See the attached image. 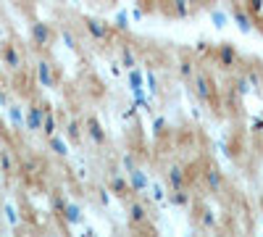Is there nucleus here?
<instances>
[{
    "instance_id": "20e7f679",
    "label": "nucleus",
    "mask_w": 263,
    "mask_h": 237,
    "mask_svg": "<svg viewBox=\"0 0 263 237\" xmlns=\"http://www.w3.org/2000/svg\"><path fill=\"white\" fill-rule=\"evenodd\" d=\"M192 90H195V95L200 98L203 103H208V105H213V103H216L218 87H216V82H213L208 74L195 71V77H192Z\"/></svg>"
},
{
    "instance_id": "cd10ccee",
    "label": "nucleus",
    "mask_w": 263,
    "mask_h": 237,
    "mask_svg": "<svg viewBox=\"0 0 263 237\" xmlns=\"http://www.w3.org/2000/svg\"><path fill=\"white\" fill-rule=\"evenodd\" d=\"M58 37L63 40V45L69 48V50H77V48H79V40H77V34H74L69 27H63V29L58 32Z\"/></svg>"
},
{
    "instance_id": "9b49d317",
    "label": "nucleus",
    "mask_w": 263,
    "mask_h": 237,
    "mask_svg": "<svg viewBox=\"0 0 263 237\" xmlns=\"http://www.w3.org/2000/svg\"><path fill=\"white\" fill-rule=\"evenodd\" d=\"M126 179H129V187H132V192H147V187H150V174L147 171H142L140 166L137 169H132L129 174H126Z\"/></svg>"
},
{
    "instance_id": "aec40b11",
    "label": "nucleus",
    "mask_w": 263,
    "mask_h": 237,
    "mask_svg": "<svg viewBox=\"0 0 263 237\" xmlns=\"http://www.w3.org/2000/svg\"><path fill=\"white\" fill-rule=\"evenodd\" d=\"M168 200H171L174 206H182V208H190V206H192V195H190L184 187H182V190H171V192H168Z\"/></svg>"
},
{
    "instance_id": "2eb2a0df",
    "label": "nucleus",
    "mask_w": 263,
    "mask_h": 237,
    "mask_svg": "<svg viewBox=\"0 0 263 237\" xmlns=\"http://www.w3.org/2000/svg\"><path fill=\"white\" fill-rule=\"evenodd\" d=\"M119 66H124L126 71L140 66V58H137L135 50H132V45H121V48H119Z\"/></svg>"
},
{
    "instance_id": "6ab92c4d",
    "label": "nucleus",
    "mask_w": 263,
    "mask_h": 237,
    "mask_svg": "<svg viewBox=\"0 0 263 237\" xmlns=\"http://www.w3.org/2000/svg\"><path fill=\"white\" fill-rule=\"evenodd\" d=\"M145 219H147V208H145V203H140V200L129 203V222H132V224H142Z\"/></svg>"
},
{
    "instance_id": "2f4dec72",
    "label": "nucleus",
    "mask_w": 263,
    "mask_h": 237,
    "mask_svg": "<svg viewBox=\"0 0 263 237\" xmlns=\"http://www.w3.org/2000/svg\"><path fill=\"white\" fill-rule=\"evenodd\" d=\"M3 213H6V222H8L11 227H18V224H21V216H18V211H16L13 203H3Z\"/></svg>"
},
{
    "instance_id": "f3484780",
    "label": "nucleus",
    "mask_w": 263,
    "mask_h": 237,
    "mask_svg": "<svg viewBox=\"0 0 263 237\" xmlns=\"http://www.w3.org/2000/svg\"><path fill=\"white\" fill-rule=\"evenodd\" d=\"M61 216H63V222L69 224V227H77V224L84 219V216H82V206H79V203H66V208H63Z\"/></svg>"
},
{
    "instance_id": "4468645a",
    "label": "nucleus",
    "mask_w": 263,
    "mask_h": 237,
    "mask_svg": "<svg viewBox=\"0 0 263 237\" xmlns=\"http://www.w3.org/2000/svg\"><path fill=\"white\" fill-rule=\"evenodd\" d=\"M63 132H66V140L69 142H82V137H84V121H79V119H69L66 121V126H63Z\"/></svg>"
},
{
    "instance_id": "5701e85b",
    "label": "nucleus",
    "mask_w": 263,
    "mask_h": 237,
    "mask_svg": "<svg viewBox=\"0 0 263 237\" xmlns=\"http://www.w3.org/2000/svg\"><path fill=\"white\" fill-rule=\"evenodd\" d=\"M171 13L177 19H187L192 13V3L190 0H171Z\"/></svg>"
},
{
    "instance_id": "ddd939ff",
    "label": "nucleus",
    "mask_w": 263,
    "mask_h": 237,
    "mask_svg": "<svg viewBox=\"0 0 263 237\" xmlns=\"http://www.w3.org/2000/svg\"><path fill=\"white\" fill-rule=\"evenodd\" d=\"M184 182H187L184 169H182L179 163L168 166V171H166V185H168L171 190H182V187H184Z\"/></svg>"
},
{
    "instance_id": "e433bc0d",
    "label": "nucleus",
    "mask_w": 263,
    "mask_h": 237,
    "mask_svg": "<svg viewBox=\"0 0 263 237\" xmlns=\"http://www.w3.org/2000/svg\"><path fill=\"white\" fill-rule=\"evenodd\" d=\"M250 90H253V87H250V82H248V79H245V74H242V77L237 79V93H239V95H248Z\"/></svg>"
},
{
    "instance_id": "bb28decb",
    "label": "nucleus",
    "mask_w": 263,
    "mask_h": 237,
    "mask_svg": "<svg viewBox=\"0 0 263 237\" xmlns=\"http://www.w3.org/2000/svg\"><path fill=\"white\" fill-rule=\"evenodd\" d=\"M145 90H147L150 95H158V93H161V79H158L156 71H147V74H145Z\"/></svg>"
},
{
    "instance_id": "c9c22d12",
    "label": "nucleus",
    "mask_w": 263,
    "mask_h": 237,
    "mask_svg": "<svg viewBox=\"0 0 263 237\" xmlns=\"http://www.w3.org/2000/svg\"><path fill=\"white\" fill-rule=\"evenodd\" d=\"M98 195H100V203H103V206H111V198H114L111 187H100V190H98Z\"/></svg>"
},
{
    "instance_id": "a19ab883",
    "label": "nucleus",
    "mask_w": 263,
    "mask_h": 237,
    "mask_svg": "<svg viewBox=\"0 0 263 237\" xmlns=\"http://www.w3.org/2000/svg\"><path fill=\"white\" fill-rule=\"evenodd\" d=\"M250 129H253V132H263V116H258V119H253V124H250Z\"/></svg>"
},
{
    "instance_id": "37998d69",
    "label": "nucleus",
    "mask_w": 263,
    "mask_h": 237,
    "mask_svg": "<svg viewBox=\"0 0 263 237\" xmlns=\"http://www.w3.org/2000/svg\"><path fill=\"white\" fill-rule=\"evenodd\" d=\"M111 71H114L116 77H121V69H119V61H116V63H111Z\"/></svg>"
},
{
    "instance_id": "4c0bfd02",
    "label": "nucleus",
    "mask_w": 263,
    "mask_h": 237,
    "mask_svg": "<svg viewBox=\"0 0 263 237\" xmlns=\"http://www.w3.org/2000/svg\"><path fill=\"white\" fill-rule=\"evenodd\" d=\"M121 166H124L126 171H132V169H137V158L132 156V153H126V156H121Z\"/></svg>"
},
{
    "instance_id": "473e14b6",
    "label": "nucleus",
    "mask_w": 263,
    "mask_h": 237,
    "mask_svg": "<svg viewBox=\"0 0 263 237\" xmlns=\"http://www.w3.org/2000/svg\"><path fill=\"white\" fill-rule=\"evenodd\" d=\"M66 203H69V200L63 198V192H53V195H50V208H53L55 216H61V213H63Z\"/></svg>"
},
{
    "instance_id": "0eeeda50",
    "label": "nucleus",
    "mask_w": 263,
    "mask_h": 237,
    "mask_svg": "<svg viewBox=\"0 0 263 237\" xmlns=\"http://www.w3.org/2000/svg\"><path fill=\"white\" fill-rule=\"evenodd\" d=\"M213 58L221 63L224 69H237L239 66V53H237V48L232 45V42H221V45H216L213 48Z\"/></svg>"
},
{
    "instance_id": "f257e3e1",
    "label": "nucleus",
    "mask_w": 263,
    "mask_h": 237,
    "mask_svg": "<svg viewBox=\"0 0 263 237\" xmlns=\"http://www.w3.org/2000/svg\"><path fill=\"white\" fill-rule=\"evenodd\" d=\"M29 42H32V48H37V50H48L53 42H55V29H53V24L34 19L32 24H29Z\"/></svg>"
},
{
    "instance_id": "f704fd0d",
    "label": "nucleus",
    "mask_w": 263,
    "mask_h": 237,
    "mask_svg": "<svg viewBox=\"0 0 263 237\" xmlns=\"http://www.w3.org/2000/svg\"><path fill=\"white\" fill-rule=\"evenodd\" d=\"M245 8H248L253 16H260V13H263V0H245Z\"/></svg>"
},
{
    "instance_id": "423d86ee",
    "label": "nucleus",
    "mask_w": 263,
    "mask_h": 237,
    "mask_svg": "<svg viewBox=\"0 0 263 237\" xmlns=\"http://www.w3.org/2000/svg\"><path fill=\"white\" fill-rule=\"evenodd\" d=\"M34 77H37V84L40 87H55L58 84V74H55V66L48 61V58H40L34 63Z\"/></svg>"
},
{
    "instance_id": "72a5a7b5",
    "label": "nucleus",
    "mask_w": 263,
    "mask_h": 237,
    "mask_svg": "<svg viewBox=\"0 0 263 237\" xmlns=\"http://www.w3.org/2000/svg\"><path fill=\"white\" fill-rule=\"evenodd\" d=\"M245 79L250 82V87H260V84H263V77H260L255 69H248V71H245Z\"/></svg>"
},
{
    "instance_id": "412c9836",
    "label": "nucleus",
    "mask_w": 263,
    "mask_h": 237,
    "mask_svg": "<svg viewBox=\"0 0 263 237\" xmlns=\"http://www.w3.org/2000/svg\"><path fill=\"white\" fill-rule=\"evenodd\" d=\"M111 27H114L116 32L126 34V32L132 29V21H129V13H126V11H116V16H114V21H111Z\"/></svg>"
},
{
    "instance_id": "39448f33",
    "label": "nucleus",
    "mask_w": 263,
    "mask_h": 237,
    "mask_svg": "<svg viewBox=\"0 0 263 237\" xmlns=\"http://www.w3.org/2000/svg\"><path fill=\"white\" fill-rule=\"evenodd\" d=\"M0 61H3V66L11 69V71H18L21 66H24V56H21L18 45L11 40H6L3 45H0Z\"/></svg>"
},
{
    "instance_id": "7ed1b4c3",
    "label": "nucleus",
    "mask_w": 263,
    "mask_h": 237,
    "mask_svg": "<svg viewBox=\"0 0 263 237\" xmlns=\"http://www.w3.org/2000/svg\"><path fill=\"white\" fill-rule=\"evenodd\" d=\"M48 111H53L50 103H29L24 108V129L27 132H40Z\"/></svg>"
},
{
    "instance_id": "c03bdc74",
    "label": "nucleus",
    "mask_w": 263,
    "mask_h": 237,
    "mask_svg": "<svg viewBox=\"0 0 263 237\" xmlns=\"http://www.w3.org/2000/svg\"><path fill=\"white\" fill-rule=\"evenodd\" d=\"M142 16H145V13H142L140 8H135V11H132V19H142Z\"/></svg>"
},
{
    "instance_id": "c756f323",
    "label": "nucleus",
    "mask_w": 263,
    "mask_h": 237,
    "mask_svg": "<svg viewBox=\"0 0 263 237\" xmlns=\"http://www.w3.org/2000/svg\"><path fill=\"white\" fill-rule=\"evenodd\" d=\"M147 192H150V198L156 200V203H163L166 198H168V192H166V187L161 185V182H150V187H147Z\"/></svg>"
},
{
    "instance_id": "1a4fd4ad",
    "label": "nucleus",
    "mask_w": 263,
    "mask_h": 237,
    "mask_svg": "<svg viewBox=\"0 0 263 237\" xmlns=\"http://www.w3.org/2000/svg\"><path fill=\"white\" fill-rule=\"evenodd\" d=\"M232 21L239 27V32H253L255 29V16L245 6H234L232 8Z\"/></svg>"
},
{
    "instance_id": "dca6fc26",
    "label": "nucleus",
    "mask_w": 263,
    "mask_h": 237,
    "mask_svg": "<svg viewBox=\"0 0 263 237\" xmlns=\"http://www.w3.org/2000/svg\"><path fill=\"white\" fill-rule=\"evenodd\" d=\"M108 187H111V192H114L116 198H129V195H132V187H129V179H126V177L114 174L111 182H108Z\"/></svg>"
},
{
    "instance_id": "6e6552de",
    "label": "nucleus",
    "mask_w": 263,
    "mask_h": 237,
    "mask_svg": "<svg viewBox=\"0 0 263 237\" xmlns=\"http://www.w3.org/2000/svg\"><path fill=\"white\" fill-rule=\"evenodd\" d=\"M84 135L90 137V142L98 145V148H103V145L108 142V132H105V126H103L98 119H87V121H84Z\"/></svg>"
},
{
    "instance_id": "b1692460",
    "label": "nucleus",
    "mask_w": 263,
    "mask_h": 237,
    "mask_svg": "<svg viewBox=\"0 0 263 237\" xmlns=\"http://www.w3.org/2000/svg\"><path fill=\"white\" fill-rule=\"evenodd\" d=\"M8 121H11L16 129H24V108H21V105H16V103H11V105H8Z\"/></svg>"
},
{
    "instance_id": "c85d7f7f",
    "label": "nucleus",
    "mask_w": 263,
    "mask_h": 237,
    "mask_svg": "<svg viewBox=\"0 0 263 237\" xmlns=\"http://www.w3.org/2000/svg\"><path fill=\"white\" fill-rule=\"evenodd\" d=\"M126 82H129V90L145 87V74H142L140 69H129V71H126Z\"/></svg>"
},
{
    "instance_id": "4be33fe9",
    "label": "nucleus",
    "mask_w": 263,
    "mask_h": 237,
    "mask_svg": "<svg viewBox=\"0 0 263 237\" xmlns=\"http://www.w3.org/2000/svg\"><path fill=\"white\" fill-rule=\"evenodd\" d=\"M45 137H53V135H58V116L53 114V111H48L45 114V121H42V129H40Z\"/></svg>"
},
{
    "instance_id": "a878e982",
    "label": "nucleus",
    "mask_w": 263,
    "mask_h": 237,
    "mask_svg": "<svg viewBox=\"0 0 263 237\" xmlns=\"http://www.w3.org/2000/svg\"><path fill=\"white\" fill-rule=\"evenodd\" d=\"M211 21H213V27L224 29L229 21H232V13H227V11H221V8H213V11H211Z\"/></svg>"
},
{
    "instance_id": "a211bd4d",
    "label": "nucleus",
    "mask_w": 263,
    "mask_h": 237,
    "mask_svg": "<svg viewBox=\"0 0 263 237\" xmlns=\"http://www.w3.org/2000/svg\"><path fill=\"white\" fill-rule=\"evenodd\" d=\"M48 145H50V150H53V153H55L58 158H66V156L71 153V150H69V140H63L61 135L48 137Z\"/></svg>"
},
{
    "instance_id": "f03ea898",
    "label": "nucleus",
    "mask_w": 263,
    "mask_h": 237,
    "mask_svg": "<svg viewBox=\"0 0 263 237\" xmlns=\"http://www.w3.org/2000/svg\"><path fill=\"white\" fill-rule=\"evenodd\" d=\"M82 27H84V32L90 34L95 42H100V45H105V42L114 40V27L108 24V21H103V19L84 16V19H82Z\"/></svg>"
},
{
    "instance_id": "ea45409f",
    "label": "nucleus",
    "mask_w": 263,
    "mask_h": 237,
    "mask_svg": "<svg viewBox=\"0 0 263 237\" xmlns=\"http://www.w3.org/2000/svg\"><path fill=\"white\" fill-rule=\"evenodd\" d=\"M163 129H166V119H163V116H156V121H153V132L161 135Z\"/></svg>"
},
{
    "instance_id": "f8f14e48",
    "label": "nucleus",
    "mask_w": 263,
    "mask_h": 237,
    "mask_svg": "<svg viewBox=\"0 0 263 237\" xmlns=\"http://www.w3.org/2000/svg\"><path fill=\"white\" fill-rule=\"evenodd\" d=\"M0 171H3L6 177H11V174L18 171V161H16L11 148H0Z\"/></svg>"
},
{
    "instance_id": "7c9ffc66",
    "label": "nucleus",
    "mask_w": 263,
    "mask_h": 237,
    "mask_svg": "<svg viewBox=\"0 0 263 237\" xmlns=\"http://www.w3.org/2000/svg\"><path fill=\"white\" fill-rule=\"evenodd\" d=\"M177 71H179V77L182 79H190L192 82V77H195V61H190V58H184V61H179V66H177Z\"/></svg>"
},
{
    "instance_id": "393cba45",
    "label": "nucleus",
    "mask_w": 263,
    "mask_h": 237,
    "mask_svg": "<svg viewBox=\"0 0 263 237\" xmlns=\"http://www.w3.org/2000/svg\"><path fill=\"white\" fill-rule=\"evenodd\" d=\"M132 100H135V108H142V111H153V105L145 95V87H135L132 90Z\"/></svg>"
},
{
    "instance_id": "58836bf2",
    "label": "nucleus",
    "mask_w": 263,
    "mask_h": 237,
    "mask_svg": "<svg viewBox=\"0 0 263 237\" xmlns=\"http://www.w3.org/2000/svg\"><path fill=\"white\" fill-rule=\"evenodd\" d=\"M200 222H203V227H205V229H216V227H218V222H216V216H213L211 211H205V216H203Z\"/></svg>"
},
{
    "instance_id": "79ce46f5",
    "label": "nucleus",
    "mask_w": 263,
    "mask_h": 237,
    "mask_svg": "<svg viewBox=\"0 0 263 237\" xmlns=\"http://www.w3.org/2000/svg\"><path fill=\"white\" fill-rule=\"evenodd\" d=\"M195 53H211V48H208V42H197V45H195Z\"/></svg>"
},
{
    "instance_id": "a18cd8bd",
    "label": "nucleus",
    "mask_w": 263,
    "mask_h": 237,
    "mask_svg": "<svg viewBox=\"0 0 263 237\" xmlns=\"http://www.w3.org/2000/svg\"><path fill=\"white\" fill-rule=\"evenodd\" d=\"M190 3H192V6H200V3H203V0H190Z\"/></svg>"
},
{
    "instance_id": "9d476101",
    "label": "nucleus",
    "mask_w": 263,
    "mask_h": 237,
    "mask_svg": "<svg viewBox=\"0 0 263 237\" xmlns=\"http://www.w3.org/2000/svg\"><path fill=\"white\" fill-rule=\"evenodd\" d=\"M203 185H205V190L208 192H221L224 190V185H227V177H224V171L221 169H216V166H211L205 174H203Z\"/></svg>"
}]
</instances>
